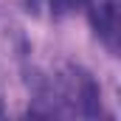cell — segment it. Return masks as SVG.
Segmentation results:
<instances>
[{
	"label": "cell",
	"mask_w": 121,
	"mask_h": 121,
	"mask_svg": "<svg viewBox=\"0 0 121 121\" xmlns=\"http://www.w3.org/2000/svg\"><path fill=\"white\" fill-rule=\"evenodd\" d=\"M26 11L42 20H59L85 6V0H23Z\"/></svg>",
	"instance_id": "obj_3"
},
{
	"label": "cell",
	"mask_w": 121,
	"mask_h": 121,
	"mask_svg": "<svg viewBox=\"0 0 121 121\" xmlns=\"http://www.w3.org/2000/svg\"><path fill=\"white\" fill-rule=\"evenodd\" d=\"M39 116H99V87L82 68L62 65L37 79Z\"/></svg>",
	"instance_id": "obj_1"
},
{
	"label": "cell",
	"mask_w": 121,
	"mask_h": 121,
	"mask_svg": "<svg viewBox=\"0 0 121 121\" xmlns=\"http://www.w3.org/2000/svg\"><path fill=\"white\" fill-rule=\"evenodd\" d=\"M82 9L96 37L116 54L118 51V0H85Z\"/></svg>",
	"instance_id": "obj_2"
}]
</instances>
